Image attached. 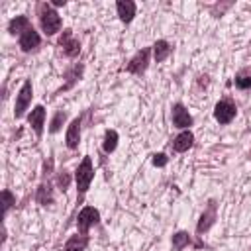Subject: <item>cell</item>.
Instances as JSON below:
<instances>
[{"label":"cell","mask_w":251,"mask_h":251,"mask_svg":"<svg viewBox=\"0 0 251 251\" xmlns=\"http://www.w3.org/2000/svg\"><path fill=\"white\" fill-rule=\"evenodd\" d=\"M235 112L237 110H235V104L231 100H220L214 108V118L220 124H229L235 118Z\"/></svg>","instance_id":"3"},{"label":"cell","mask_w":251,"mask_h":251,"mask_svg":"<svg viewBox=\"0 0 251 251\" xmlns=\"http://www.w3.org/2000/svg\"><path fill=\"white\" fill-rule=\"evenodd\" d=\"M147 61H149V49H141L127 65V71L129 73H135V75H141L145 69H147Z\"/></svg>","instance_id":"8"},{"label":"cell","mask_w":251,"mask_h":251,"mask_svg":"<svg viewBox=\"0 0 251 251\" xmlns=\"http://www.w3.org/2000/svg\"><path fill=\"white\" fill-rule=\"evenodd\" d=\"M75 178H76V186H78V196H82L88 190V186H90V182L94 178V169H92L90 157L82 159V163L78 165V169L75 173Z\"/></svg>","instance_id":"2"},{"label":"cell","mask_w":251,"mask_h":251,"mask_svg":"<svg viewBox=\"0 0 251 251\" xmlns=\"http://www.w3.org/2000/svg\"><path fill=\"white\" fill-rule=\"evenodd\" d=\"M167 161H169V159H167L165 153H157V155H153V165H155V167H165Z\"/></svg>","instance_id":"23"},{"label":"cell","mask_w":251,"mask_h":251,"mask_svg":"<svg viewBox=\"0 0 251 251\" xmlns=\"http://www.w3.org/2000/svg\"><path fill=\"white\" fill-rule=\"evenodd\" d=\"M31 94H33V88H31V80H25V82H24V86L20 88V92H18L16 110H14L16 118H22V116H24V112L27 110V106H29V102H31Z\"/></svg>","instance_id":"4"},{"label":"cell","mask_w":251,"mask_h":251,"mask_svg":"<svg viewBox=\"0 0 251 251\" xmlns=\"http://www.w3.org/2000/svg\"><path fill=\"white\" fill-rule=\"evenodd\" d=\"M78 139H80V120L75 118L67 129V147L69 149H76L78 147Z\"/></svg>","instance_id":"12"},{"label":"cell","mask_w":251,"mask_h":251,"mask_svg":"<svg viewBox=\"0 0 251 251\" xmlns=\"http://www.w3.org/2000/svg\"><path fill=\"white\" fill-rule=\"evenodd\" d=\"M63 122H65V112H57V114H55V118L51 120V127H49V131H51V133L59 131V129H61V126H63Z\"/></svg>","instance_id":"22"},{"label":"cell","mask_w":251,"mask_h":251,"mask_svg":"<svg viewBox=\"0 0 251 251\" xmlns=\"http://www.w3.org/2000/svg\"><path fill=\"white\" fill-rule=\"evenodd\" d=\"M2 196H4V214H6V212L10 210V206L14 204V196L10 194V190H4Z\"/></svg>","instance_id":"24"},{"label":"cell","mask_w":251,"mask_h":251,"mask_svg":"<svg viewBox=\"0 0 251 251\" xmlns=\"http://www.w3.org/2000/svg\"><path fill=\"white\" fill-rule=\"evenodd\" d=\"M116 10H118L120 20L126 22V24H129L133 20V16H135V4L131 0H120L116 4Z\"/></svg>","instance_id":"11"},{"label":"cell","mask_w":251,"mask_h":251,"mask_svg":"<svg viewBox=\"0 0 251 251\" xmlns=\"http://www.w3.org/2000/svg\"><path fill=\"white\" fill-rule=\"evenodd\" d=\"M153 51H155V61H157V63H163V61L171 55V45H169L165 39H159V41L153 45Z\"/></svg>","instance_id":"17"},{"label":"cell","mask_w":251,"mask_h":251,"mask_svg":"<svg viewBox=\"0 0 251 251\" xmlns=\"http://www.w3.org/2000/svg\"><path fill=\"white\" fill-rule=\"evenodd\" d=\"M39 43H41V37H39V33H37L33 27H27V29L20 35V47H22V51H31V49H35Z\"/></svg>","instance_id":"7"},{"label":"cell","mask_w":251,"mask_h":251,"mask_svg":"<svg viewBox=\"0 0 251 251\" xmlns=\"http://www.w3.org/2000/svg\"><path fill=\"white\" fill-rule=\"evenodd\" d=\"M37 202L43 204V206H47V204L53 202V194H51V186L49 184H41L37 188Z\"/></svg>","instance_id":"18"},{"label":"cell","mask_w":251,"mask_h":251,"mask_svg":"<svg viewBox=\"0 0 251 251\" xmlns=\"http://www.w3.org/2000/svg\"><path fill=\"white\" fill-rule=\"evenodd\" d=\"M173 124L176 127H188L192 124V118H190L188 110H184L182 104H175V108H173Z\"/></svg>","instance_id":"10"},{"label":"cell","mask_w":251,"mask_h":251,"mask_svg":"<svg viewBox=\"0 0 251 251\" xmlns=\"http://www.w3.org/2000/svg\"><path fill=\"white\" fill-rule=\"evenodd\" d=\"M53 6H65V0H55Z\"/></svg>","instance_id":"26"},{"label":"cell","mask_w":251,"mask_h":251,"mask_svg":"<svg viewBox=\"0 0 251 251\" xmlns=\"http://www.w3.org/2000/svg\"><path fill=\"white\" fill-rule=\"evenodd\" d=\"M39 24H41V29L47 33V35H53L61 29V18L59 14L49 8L47 4H41L39 6Z\"/></svg>","instance_id":"1"},{"label":"cell","mask_w":251,"mask_h":251,"mask_svg":"<svg viewBox=\"0 0 251 251\" xmlns=\"http://www.w3.org/2000/svg\"><path fill=\"white\" fill-rule=\"evenodd\" d=\"M214 218H216V204H214V202H210L208 210L202 214V218H200V222H198V227H196V231H198V233L206 231V229H208V227L214 224Z\"/></svg>","instance_id":"15"},{"label":"cell","mask_w":251,"mask_h":251,"mask_svg":"<svg viewBox=\"0 0 251 251\" xmlns=\"http://www.w3.org/2000/svg\"><path fill=\"white\" fill-rule=\"evenodd\" d=\"M233 82H235V86H237V88L247 90V88H251V75H243V73H241V75H237V76H235V80H233Z\"/></svg>","instance_id":"21"},{"label":"cell","mask_w":251,"mask_h":251,"mask_svg":"<svg viewBox=\"0 0 251 251\" xmlns=\"http://www.w3.org/2000/svg\"><path fill=\"white\" fill-rule=\"evenodd\" d=\"M27 122H29V126L33 127V131H35L37 135H41V133H43V122H45V108H43V106H35V108L31 110Z\"/></svg>","instance_id":"9"},{"label":"cell","mask_w":251,"mask_h":251,"mask_svg":"<svg viewBox=\"0 0 251 251\" xmlns=\"http://www.w3.org/2000/svg\"><path fill=\"white\" fill-rule=\"evenodd\" d=\"M67 184H69V175L63 171L61 175H59V186H63V190L67 188Z\"/></svg>","instance_id":"25"},{"label":"cell","mask_w":251,"mask_h":251,"mask_svg":"<svg viewBox=\"0 0 251 251\" xmlns=\"http://www.w3.org/2000/svg\"><path fill=\"white\" fill-rule=\"evenodd\" d=\"M59 45L63 47V51H65V55L67 57H76L78 53H80V43L73 37V33L69 31V29H65L63 31V35H61V41H59Z\"/></svg>","instance_id":"6"},{"label":"cell","mask_w":251,"mask_h":251,"mask_svg":"<svg viewBox=\"0 0 251 251\" xmlns=\"http://www.w3.org/2000/svg\"><path fill=\"white\" fill-rule=\"evenodd\" d=\"M192 141H194V135L186 129V131H182V133H178V135L175 137V141H173V149H175L176 153L188 151V149L192 147Z\"/></svg>","instance_id":"13"},{"label":"cell","mask_w":251,"mask_h":251,"mask_svg":"<svg viewBox=\"0 0 251 251\" xmlns=\"http://www.w3.org/2000/svg\"><path fill=\"white\" fill-rule=\"evenodd\" d=\"M116 145H118V133L114 129H108L106 135H104V145L102 147H104L106 153H112L116 149Z\"/></svg>","instance_id":"19"},{"label":"cell","mask_w":251,"mask_h":251,"mask_svg":"<svg viewBox=\"0 0 251 251\" xmlns=\"http://www.w3.org/2000/svg\"><path fill=\"white\" fill-rule=\"evenodd\" d=\"M188 243H190V237H188V233H186V231H178V233H175V235H173V247H175L176 251L184 249Z\"/></svg>","instance_id":"20"},{"label":"cell","mask_w":251,"mask_h":251,"mask_svg":"<svg viewBox=\"0 0 251 251\" xmlns=\"http://www.w3.org/2000/svg\"><path fill=\"white\" fill-rule=\"evenodd\" d=\"M27 27H31L29 25V20L25 18V16H16L12 22H10V25H8V31L12 33V35H16V33H24Z\"/></svg>","instance_id":"16"},{"label":"cell","mask_w":251,"mask_h":251,"mask_svg":"<svg viewBox=\"0 0 251 251\" xmlns=\"http://www.w3.org/2000/svg\"><path fill=\"white\" fill-rule=\"evenodd\" d=\"M98 220H100V214H98V210H96V208H92V206L82 208V210H80V214H78V218H76V224H78L80 233H84V235H86L88 227H90V226H94V224H98Z\"/></svg>","instance_id":"5"},{"label":"cell","mask_w":251,"mask_h":251,"mask_svg":"<svg viewBox=\"0 0 251 251\" xmlns=\"http://www.w3.org/2000/svg\"><path fill=\"white\" fill-rule=\"evenodd\" d=\"M86 245H88V235L76 233V235L69 237V241L65 243V251H82V249H86Z\"/></svg>","instance_id":"14"}]
</instances>
